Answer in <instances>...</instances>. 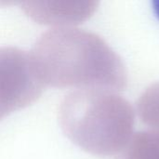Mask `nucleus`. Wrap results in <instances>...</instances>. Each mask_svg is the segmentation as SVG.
Masks as SVG:
<instances>
[{
  "label": "nucleus",
  "mask_w": 159,
  "mask_h": 159,
  "mask_svg": "<svg viewBox=\"0 0 159 159\" xmlns=\"http://www.w3.org/2000/svg\"><path fill=\"white\" fill-rule=\"evenodd\" d=\"M45 86L104 88L119 92L127 87L121 58L95 33L75 26L44 32L30 52Z\"/></svg>",
  "instance_id": "1"
},
{
  "label": "nucleus",
  "mask_w": 159,
  "mask_h": 159,
  "mask_svg": "<svg viewBox=\"0 0 159 159\" xmlns=\"http://www.w3.org/2000/svg\"><path fill=\"white\" fill-rule=\"evenodd\" d=\"M135 114L116 90L75 89L61 100L59 121L65 135L88 153L118 155L133 136Z\"/></svg>",
  "instance_id": "2"
},
{
  "label": "nucleus",
  "mask_w": 159,
  "mask_h": 159,
  "mask_svg": "<svg viewBox=\"0 0 159 159\" xmlns=\"http://www.w3.org/2000/svg\"><path fill=\"white\" fill-rule=\"evenodd\" d=\"M44 88L30 53L17 47H0V119L34 102Z\"/></svg>",
  "instance_id": "3"
},
{
  "label": "nucleus",
  "mask_w": 159,
  "mask_h": 159,
  "mask_svg": "<svg viewBox=\"0 0 159 159\" xmlns=\"http://www.w3.org/2000/svg\"><path fill=\"white\" fill-rule=\"evenodd\" d=\"M22 9L41 23L68 27L89 19L97 9L96 1H26Z\"/></svg>",
  "instance_id": "4"
},
{
  "label": "nucleus",
  "mask_w": 159,
  "mask_h": 159,
  "mask_svg": "<svg viewBox=\"0 0 159 159\" xmlns=\"http://www.w3.org/2000/svg\"><path fill=\"white\" fill-rule=\"evenodd\" d=\"M116 159H159V131L136 133Z\"/></svg>",
  "instance_id": "5"
},
{
  "label": "nucleus",
  "mask_w": 159,
  "mask_h": 159,
  "mask_svg": "<svg viewBox=\"0 0 159 159\" xmlns=\"http://www.w3.org/2000/svg\"><path fill=\"white\" fill-rule=\"evenodd\" d=\"M137 112L142 122L159 131V83L150 86L137 102Z\"/></svg>",
  "instance_id": "6"
},
{
  "label": "nucleus",
  "mask_w": 159,
  "mask_h": 159,
  "mask_svg": "<svg viewBox=\"0 0 159 159\" xmlns=\"http://www.w3.org/2000/svg\"><path fill=\"white\" fill-rule=\"evenodd\" d=\"M154 6H155V10H156V12H157V14L159 18V0L154 2Z\"/></svg>",
  "instance_id": "7"
}]
</instances>
